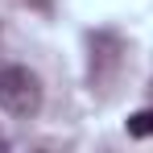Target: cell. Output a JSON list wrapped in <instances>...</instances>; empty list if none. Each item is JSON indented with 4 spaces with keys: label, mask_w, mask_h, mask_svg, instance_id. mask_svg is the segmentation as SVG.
<instances>
[{
    "label": "cell",
    "mask_w": 153,
    "mask_h": 153,
    "mask_svg": "<svg viewBox=\"0 0 153 153\" xmlns=\"http://www.w3.org/2000/svg\"><path fill=\"white\" fill-rule=\"evenodd\" d=\"M0 108L17 120H25L42 108V83L29 66H4L0 71Z\"/></svg>",
    "instance_id": "obj_1"
},
{
    "label": "cell",
    "mask_w": 153,
    "mask_h": 153,
    "mask_svg": "<svg viewBox=\"0 0 153 153\" xmlns=\"http://www.w3.org/2000/svg\"><path fill=\"white\" fill-rule=\"evenodd\" d=\"M128 137H137V141H145V137H153V108H141V112H132L124 120Z\"/></svg>",
    "instance_id": "obj_2"
}]
</instances>
